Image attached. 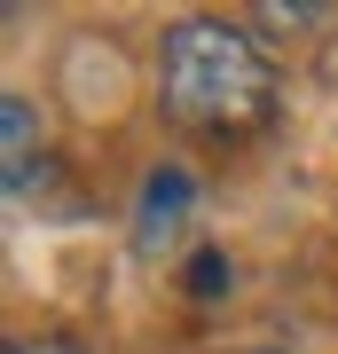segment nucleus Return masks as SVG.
<instances>
[{"label":"nucleus","instance_id":"nucleus-5","mask_svg":"<svg viewBox=\"0 0 338 354\" xmlns=\"http://www.w3.org/2000/svg\"><path fill=\"white\" fill-rule=\"evenodd\" d=\"M189 291H197V299L228 291V260H220V252H197V268H189Z\"/></svg>","mask_w":338,"mask_h":354},{"label":"nucleus","instance_id":"nucleus-7","mask_svg":"<svg viewBox=\"0 0 338 354\" xmlns=\"http://www.w3.org/2000/svg\"><path fill=\"white\" fill-rule=\"evenodd\" d=\"M260 354H276V346H260Z\"/></svg>","mask_w":338,"mask_h":354},{"label":"nucleus","instance_id":"nucleus-2","mask_svg":"<svg viewBox=\"0 0 338 354\" xmlns=\"http://www.w3.org/2000/svg\"><path fill=\"white\" fill-rule=\"evenodd\" d=\"M39 111L24 95H8L0 102V181H8V197H24L32 181H39Z\"/></svg>","mask_w":338,"mask_h":354},{"label":"nucleus","instance_id":"nucleus-6","mask_svg":"<svg viewBox=\"0 0 338 354\" xmlns=\"http://www.w3.org/2000/svg\"><path fill=\"white\" fill-rule=\"evenodd\" d=\"M0 354H87V346H79L71 330H39V339H8Z\"/></svg>","mask_w":338,"mask_h":354},{"label":"nucleus","instance_id":"nucleus-1","mask_svg":"<svg viewBox=\"0 0 338 354\" xmlns=\"http://www.w3.org/2000/svg\"><path fill=\"white\" fill-rule=\"evenodd\" d=\"M158 102L197 134H260L276 118V55L228 16H181L158 48Z\"/></svg>","mask_w":338,"mask_h":354},{"label":"nucleus","instance_id":"nucleus-4","mask_svg":"<svg viewBox=\"0 0 338 354\" xmlns=\"http://www.w3.org/2000/svg\"><path fill=\"white\" fill-rule=\"evenodd\" d=\"M244 24H260V32H307V24H323V8H252Z\"/></svg>","mask_w":338,"mask_h":354},{"label":"nucleus","instance_id":"nucleus-3","mask_svg":"<svg viewBox=\"0 0 338 354\" xmlns=\"http://www.w3.org/2000/svg\"><path fill=\"white\" fill-rule=\"evenodd\" d=\"M189 197H197V181H189L181 165H158V174H150V189H142V213H134V236H142V252H158V244L181 228Z\"/></svg>","mask_w":338,"mask_h":354}]
</instances>
